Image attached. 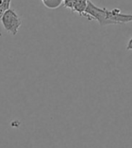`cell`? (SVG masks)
Masks as SVG:
<instances>
[{
  "label": "cell",
  "instance_id": "cell-1",
  "mask_svg": "<svg viewBox=\"0 0 132 148\" xmlns=\"http://www.w3.org/2000/svg\"><path fill=\"white\" fill-rule=\"evenodd\" d=\"M83 16L89 20H97L101 26L109 25H123L132 22V14H121L120 9L109 11L107 8H100L94 5L90 0L88 1Z\"/></svg>",
  "mask_w": 132,
  "mask_h": 148
},
{
  "label": "cell",
  "instance_id": "cell-2",
  "mask_svg": "<svg viewBox=\"0 0 132 148\" xmlns=\"http://www.w3.org/2000/svg\"><path fill=\"white\" fill-rule=\"evenodd\" d=\"M0 20L6 31L10 33L12 35L17 34L19 28L22 25V20L14 9L9 8L6 10Z\"/></svg>",
  "mask_w": 132,
  "mask_h": 148
},
{
  "label": "cell",
  "instance_id": "cell-3",
  "mask_svg": "<svg viewBox=\"0 0 132 148\" xmlns=\"http://www.w3.org/2000/svg\"><path fill=\"white\" fill-rule=\"evenodd\" d=\"M62 1L63 0H46V1H43V4L49 8H56V7L60 6Z\"/></svg>",
  "mask_w": 132,
  "mask_h": 148
},
{
  "label": "cell",
  "instance_id": "cell-4",
  "mask_svg": "<svg viewBox=\"0 0 132 148\" xmlns=\"http://www.w3.org/2000/svg\"><path fill=\"white\" fill-rule=\"evenodd\" d=\"M127 50H128V51H132V37L129 39V41L128 42V44H127Z\"/></svg>",
  "mask_w": 132,
  "mask_h": 148
},
{
  "label": "cell",
  "instance_id": "cell-5",
  "mask_svg": "<svg viewBox=\"0 0 132 148\" xmlns=\"http://www.w3.org/2000/svg\"><path fill=\"white\" fill-rule=\"evenodd\" d=\"M4 13H5V12H3V11H2L1 9H0V19H1V17L3 16V14H4Z\"/></svg>",
  "mask_w": 132,
  "mask_h": 148
}]
</instances>
